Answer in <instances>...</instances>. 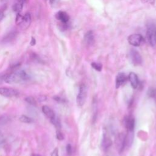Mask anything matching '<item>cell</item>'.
Masks as SVG:
<instances>
[{
	"label": "cell",
	"mask_w": 156,
	"mask_h": 156,
	"mask_svg": "<svg viewBox=\"0 0 156 156\" xmlns=\"http://www.w3.org/2000/svg\"><path fill=\"white\" fill-rule=\"evenodd\" d=\"M5 74L4 82L7 83H19L29 79V75L24 70L15 71Z\"/></svg>",
	"instance_id": "1"
},
{
	"label": "cell",
	"mask_w": 156,
	"mask_h": 156,
	"mask_svg": "<svg viewBox=\"0 0 156 156\" xmlns=\"http://www.w3.org/2000/svg\"><path fill=\"white\" fill-rule=\"evenodd\" d=\"M146 37L151 46L156 45V23L151 21L147 24Z\"/></svg>",
	"instance_id": "2"
},
{
	"label": "cell",
	"mask_w": 156,
	"mask_h": 156,
	"mask_svg": "<svg viewBox=\"0 0 156 156\" xmlns=\"http://www.w3.org/2000/svg\"><path fill=\"white\" fill-rule=\"evenodd\" d=\"M87 96V88L85 84H81L79 86V92L77 96V104L79 107H82L85 102Z\"/></svg>",
	"instance_id": "3"
},
{
	"label": "cell",
	"mask_w": 156,
	"mask_h": 156,
	"mask_svg": "<svg viewBox=\"0 0 156 156\" xmlns=\"http://www.w3.org/2000/svg\"><path fill=\"white\" fill-rule=\"evenodd\" d=\"M127 41L130 44L133 46H139L144 41V38L140 34H135L129 35L127 38Z\"/></svg>",
	"instance_id": "4"
},
{
	"label": "cell",
	"mask_w": 156,
	"mask_h": 156,
	"mask_svg": "<svg viewBox=\"0 0 156 156\" xmlns=\"http://www.w3.org/2000/svg\"><path fill=\"white\" fill-rule=\"evenodd\" d=\"M130 58L134 65H140L142 63V57L140 54L135 49H131L130 51Z\"/></svg>",
	"instance_id": "5"
},
{
	"label": "cell",
	"mask_w": 156,
	"mask_h": 156,
	"mask_svg": "<svg viewBox=\"0 0 156 156\" xmlns=\"http://www.w3.org/2000/svg\"><path fill=\"white\" fill-rule=\"evenodd\" d=\"M18 91L12 88L0 87V94L7 98L16 96L18 94Z\"/></svg>",
	"instance_id": "6"
},
{
	"label": "cell",
	"mask_w": 156,
	"mask_h": 156,
	"mask_svg": "<svg viewBox=\"0 0 156 156\" xmlns=\"http://www.w3.org/2000/svg\"><path fill=\"white\" fill-rule=\"evenodd\" d=\"M116 144L119 152H122L126 147V135L121 133L116 137Z\"/></svg>",
	"instance_id": "7"
},
{
	"label": "cell",
	"mask_w": 156,
	"mask_h": 156,
	"mask_svg": "<svg viewBox=\"0 0 156 156\" xmlns=\"http://www.w3.org/2000/svg\"><path fill=\"white\" fill-rule=\"evenodd\" d=\"M124 122L127 130L133 131L135 127V119L131 116H127L124 118Z\"/></svg>",
	"instance_id": "8"
},
{
	"label": "cell",
	"mask_w": 156,
	"mask_h": 156,
	"mask_svg": "<svg viewBox=\"0 0 156 156\" xmlns=\"http://www.w3.org/2000/svg\"><path fill=\"white\" fill-rule=\"evenodd\" d=\"M128 79L132 87L133 88H136L139 86L140 85L139 79L138 77V76L135 73H133V72L130 73L128 76Z\"/></svg>",
	"instance_id": "9"
},
{
	"label": "cell",
	"mask_w": 156,
	"mask_h": 156,
	"mask_svg": "<svg viewBox=\"0 0 156 156\" xmlns=\"http://www.w3.org/2000/svg\"><path fill=\"white\" fill-rule=\"evenodd\" d=\"M30 23H31V15L29 13H26L23 16V20L19 25H20L21 27L23 29H26L30 26Z\"/></svg>",
	"instance_id": "10"
},
{
	"label": "cell",
	"mask_w": 156,
	"mask_h": 156,
	"mask_svg": "<svg viewBox=\"0 0 156 156\" xmlns=\"http://www.w3.org/2000/svg\"><path fill=\"white\" fill-rule=\"evenodd\" d=\"M56 18L60 21L62 23H68L69 20V16L64 11H59L55 15Z\"/></svg>",
	"instance_id": "11"
},
{
	"label": "cell",
	"mask_w": 156,
	"mask_h": 156,
	"mask_svg": "<svg viewBox=\"0 0 156 156\" xmlns=\"http://www.w3.org/2000/svg\"><path fill=\"white\" fill-rule=\"evenodd\" d=\"M127 80V77L123 73H119L118 74L116 77V88H118L121 87Z\"/></svg>",
	"instance_id": "12"
},
{
	"label": "cell",
	"mask_w": 156,
	"mask_h": 156,
	"mask_svg": "<svg viewBox=\"0 0 156 156\" xmlns=\"http://www.w3.org/2000/svg\"><path fill=\"white\" fill-rule=\"evenodd\" d=\"M112 144V141L110 138L106 133H104L102 140V143H101L102 148L104 150L108 149L111 146Z\"/></svg>",
	"instance_id": "13"
},
{
	"label": "cell",
	"mask_w": 156,
	"mask_h": 156,
	"mask_svg": "<svg viewBox=\"0 0 156 156\" xmlns=\"http://www.w3.org/2000/svg\"><path fill=\"white\" fill-rule=\"evenodd\" d=\"M26 1L27 0H16L15 3L13 5L12 7L13 10L16 13H20L21 12L23 5Z\"/></svg>",
	"instance_id": "14"
},
{
	"label": "cell",
	"mask_w": 156,
	"mask_h": 156,
	"mask_svg": "<svg viewBox=\"0 0 156 156\" xmlns=\"http://www.w3.org/2000/svg\"><path fill=\"white\" fill-rule=\"evenodd\" d=\"M84 40L87 44L91 45L94 42V36L93 31L89 30L88 31L84 36Z\"/></svg>",
	"instance_id": "15"
},
{
	"label": "cell",
	"mask_w": 156,
	"mask_h": 156,
	"mask_svg": "<svg viewBox=\"0 0 156 156\" xmlns=\"http://www.w3.org/2000/svg\"><path fill=\"white\" fill-rule=\"evenodd\" d=\"M42 111L44 113V114L50 119L55 116V113L53 111V110L47 105H44L42 107Z\"/></svg>",
	"instance_id": "16"
},
{
	"label": "cell",
	"mask_w": 156,
	"mask_h": 156,
	"mask_svg": "<svg viewBox=\"0 0 156 156\" xmlns=\"http://www.w3.org/2000/svg\"><path fill=\"white\" fill-rule=\"evenodd\" d=\"M18 35V32L16 31H12L10 32V33L7 34L5 36H4V37L2 38V41L3 43H9L12 41H13L17 36Z\"/></svg>",
	"instance_id": "17"
},
{
	"label": "cell",
	"mask_w": 156,
	"mask_h": 156,
	"mask_svg": "<svg viewBox=\"0 0 156 156\" xmlns=\"http://www.w3.org/2000/svg\"><path fill=\"white\" fill-rule=\"evenodd\" d=\"M133 140V131L128 130L127 134L126 135V147L130 146Z\"/></svg>",
	"instance_id": "18"
},
{
	"label": "cell",
	"mask_w": 156,
	"mask_h": 156,
	"mask_svg": "<svg viewBox=\"0 0 156 156\" xmlns=\"http://www.w3.org/2000/svg\"><path fill=\"white\" fill-rule=\"evenodd\" d=\"M51 123L55 127L57 130H60L61 128V122L60 119L55 116L53 118L50 119Z\"/></svg>",
	"instance_id": "19"
},
{
	"label": "cell",
	"mask_w": 156,
	"mask_h": 156,
	"mask_svg": "<svg viewBox=\"0 0 156 156\" xmlns=\"http://www.w3.org/2000/svg\"><path fill=\"white\" fill-rule=\"evenodd\" d=\"M10 121V118L7 115H0V126H4Z\"/></svg>",
	"instance_id": "20"
},
{
	"label": "cell",
	"mask_w": 156,
	"mask_h": 156,
	"mask_svg": "<svg viewBox=\"0 0 156 156\" xmlns=\"http://www.w3.org/2000/svg\"><path fill=\"white\" fill-rule=\"evenodd\" d=\"M19 120L23 122V123H32L33 121H34V119L27 116H26V115H21L20 118H19Z\"/></svg>",
	"instance_id": "21"
},
{
	"label": "cell",
	"mask_w": 156,
	"mask_h": 156,
	"mask_svg": "<svg viewBox=\"0 0 156 156\" xmlns=\"http://www.w3.org/2000/svg\"><path fill=\"white\" fill-rule=\"evenodd\" d=\"M25 101L29 104L34 105V106H37V103L36 100L34 99V98H33L32 96H27L25 98Z\"/></svg>",
	"instance_id": "22"
},
{
	"label": "cell",
	"mask_w": 156,
	"mask_h": 156,
	"mask_svg": "<svg viewBox=\"0 0 156 156\" xmlns=\"http://www.w3.org/2000/svg\"><path fill=\"white\" fill-rule=\"evenodd\" d=\"M91 66L96 69L98 71H101L102 68V65L100 63H97V62H92L91 64Z\"/></svg>",
	"instance_id": "23"
},
{
	"label": "cell",
	"mask_w": 156,
	"mask_h": 156,
	"mask_svg": "<svg viewBox=\"0 0 156 156\" xmlns=\"http://www.w3.org/2000/svg\"><path fill=\"white\" fill-rule=\"evenodd\" d=\"M31 59L34 60V61H37L38 62H41V59L40 58L39 56L38 55H37L35 53H32L31 55H30Z\"/></svg>",
	"instance_id": "24"
},
{
	"label": "cell",
	"mask_w": 156,
	"mask_h": 156,
	"mask_svg": "<svg viewBox=\"0 0 156 156\" xmlns=\"http://www.w3.org/2000/svg\"><path fill=\"white\" fill-rule=\"evenodd\" d=\"M56 138L58 140H63L64 139V136L63 134L62 133V132L61 131H60L59 130H57L56 132Z\"/></svg>",
	"instance_id": "25"
},
{
	"label": "cell",
	"mask_w": 156,
	"mask_h": 156,
	"mask_svg": "<svg viewBox=\"0 0 156 156\" xmlns=\"http://www.w3.org/2000/svg\"><path fill=\"white\" fill-rule=\"evenodd\" d=\"M23 16H21L20 13H17V15H16V24H20L23 20Z\"/></svg>",
	"instance_id": "26"
},
{
	"label": "cell",
	"mask_w": 156,
	"mask_h": 156,
	"mask_svg": "<svg viewBox=\"0 0 156 156\" xmlns=\"http://www.w3.org/2000/svg\"><path fill=\"white\" fill-rule=\"evenodd\" d=\"M53 99H54L55 101H57V102H59V103H63V102H65V99L61 98L59 97V96H54V97L53 98Z\"/></svg>",
	"instance_id": "27"
},
{
	"label": "cell",
	"mask_w": 156,
	"mask_h": 156,
	"mask_svg": "<svg viewBox=\"0 0 156 156\" xmlns=\"http://www.w3.org/2000/svg\"><path fill=\"white\" fill-rule=\"evenodd\" d=\"M66 152L68 154V155H70L72 153V147H71V144H68L66 145Z\"/></svg>",
	"instance_id": "28"
},
{
	"label": "cell",
	"mask_w": 156,
	"mask_h": 156,
	"mask_svg": "<svg viewBox=\"0 0 156 156\" xmlns=\"http://www.w3.org/2000/svg\"><path fill=\"white\" fill-rule=\"evenodd\" d=\"M51 156H59L58 155V149L56 147L55 148L52 152H51Z\"/></svg>",
	"instance_id": "29"
},
{
	"label": "cell",
	"mask_w": 156,
	"mask_h": 156,
	"mask_svg": "<svg viewBox=\"0 0 156 156\" xmlns=\"http://www.w3.org/2000/svg\"><path fill=\"white\" fill-rule=\"evenodd\" d=\"M144 2H146L148 4H150L151 5H154L155 3V0H141Z\"/></svg>",
	"instance_id": "30"
},
{
	"label": "cell",
	"mask_w": 156,
	"mask_h": 156,
	"mask_svg": "<svg viewBox=\"0 0 156 156\" xmlns=\"http://www.w3.org/2000/svg\"><path fill=\"white\" fill-rule=\"evenodd\" d=\"M2 10H0V21H1L3 18H4V10H5V9H1Z\"/></svg>",
	"instance_id": "31"
},
{
	"label": "cell",
	"mask_w": 156,
	"mask_h": 156,
	"mask_svg": "<svg viewBox=\"0 0 156 156\" xmlns=\"http://www.w3.org/2000/svg\"><path fill=\"white\" fill-rule=\"evenodd\" d=\"M38 101H39V102H43V101H44L46 100V96H43V95H41V96H40V97H38Z\"/></svg>",
	"instance_id": "32"
},
{
	"label": "cell",
	"mask_w": 156,
	"mask_h": 156,
	"mask_svg": "<svg viewBox=\"0 0 156 156\" xmlns=\"http://www.w3.org/2000/svg\"><path fill=\"white\" fill-rule=\"evenodd\" d=\"M5 75V74H0V84H2L4 82Z\"/></svg>",
	"instance_id": "33"
},
{
	"label": "cell",
	"mask_w": 156,
	"mask_h": 156,
	"mask_svg": "<svg viewBox=\"0 0 156 156\" xmlns=\"http://www.w3.org/2000/svg\"><path fill=\"white\" fill-rule=\"evenodd\" d=\"M36 43V41H35V40L34 37H32V40H31V41H30V45L31 46H34Z\"/></svg>",
	"instance_id": "34"
},
{
	"label": "cell",
	"mask_w": 156,
	"mask_h": 156,
	"mask_svg": "<svg viewBox=\"0 0 156 156\" xmlns=\"http://www.w3.org/2000/svg\"><path fill=\"white\" fill-rule=\"evenodd\" d=\"M31 156H40V155H38V154H32L31 155Z\"/></svg>",
	"instance_id": "35"
},
{
	"label": "cell",
	"mask_w": 156,
	"mask_h": 156,
	"mask_svg": "<svg viewBox=\"0 0 156 156\" xmlns=\"http://www.w3.org/2000/svg\"><path fill=\"white\" fill-rule=\"evenodd\" d=\"M49 1V2L51 3V4H52V3H54V2L55 1V0H48Z\"/></svg>",
	"instance_id": "36"
},
{
	"label": "cell",
	"mask_w": 156,
	"mask_h": 156,
	"mask_svg": "<svg viewBox=\"0 0 156 156\" xmlns=\"http://www.w3.org/2000/svg\"><path fill=\"white\" fill-rule=\"evenodd\" d=\"M1 1H3V0H1Z\"/></svg>",
	"instance_id": "37"
},
{
	"label": "cell",
	"mask_w": 156,
	"mask_h": 156,
	"mask_svg": "<svg viewBox=\"0 0 156 156\" xmlns=\"http://www.w3.org/2000/svg\"><path fill=\"white\" fill-rule=\"evenodd\" d=\"M0 134H1V132H0Z\"/></svg>",
	"instance_id": "38"
}]
</instances>
